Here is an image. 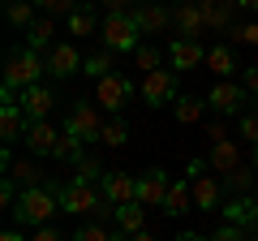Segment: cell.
I'll use <instances>...</instances> for the list:
<instances>
[{
	"instance_id": "obj_37",
	"label": "cell",
	"mask_w": 258,
	"mask_h": 241,
	"mask_svg": "<svg viewBox=\"0 0 258 241\" xmlns=\"http://www.w3.org/2000/svg\"><path fill=\"white\" fill-rule=\"evenodd\" d=\"M249 176H254V172H245V168H237L232 176H224V186H228V190H232V186H237V190H245V186H249Z\"/></svg>"
},
{
	"instance_id": "obj_35",
	"label": "cell",
	"mask_w": 258,
	"mask_h": 241,
	"mask_svg": "<svg viewBox=\"0 0 258 241\" xmlns=\"http://www.w3.org/2000/svg\"><path fill=\"white\" fill-rule=\"evenodd\" d=\"M43 13H47V18H74L78 5H74V0H43Z\"/></svg>"
},
{
	"instance_id": "obj_25",
	"label": "cell",
	"mask_w": 258,
	"mask_h": 241,
	"mask_svg": "<svg viewBox=\"0 0 258 241\" xmlns=\"http://www.w3.org/2000/svg\"><path fill=\"white\" fill-rule=\"evenodd\" d=\"M13 181H18V186L22 190H35V186H47V181H43V168H39L35 164V159H18V164H13Z\"/></svg>"
},
{
	"instance_id": "obj_30",
	"label": "cell",
	"mask_w": 258,
	"mask_h": 241,
	"mask_svg": "<svg viewBox=\"0 0 258 241\" xmlns=\"http://www.w3.org/2000/svg\"><path fill=\"white\" fill-rule=\"evenodd\" d=\"M74 241H129V237H125V232L103 228V224H82V228L74 232Z\"/></svg>"
},
{
	"instance_id": "obj_19",
	"label": "cell",
	"mask_w": 258,
	"mask_h": 241,
	"mask_svg": "<svg viewBox=\"0 0 258 241\" xmlns=\"http://www.w3.org/2000/svg\"><path fill=\"white\" fill-rule=\"evenodd\" d=\"M207 69H211L220 82H228L232 78V69H237V52H232L228 43H215V47H207Z\"/></svg>"
},
{
	"instance_id": "obj_21",
	"label": "cell",
	"mask_w": 258,
	"mask_h": 241,
	"mask_svg": "<svg viewBox=\"0 0 258 241\" xmlns=\"http://www.w3.org/2000/svg\"><path fill=\"white\" fill-rule=\"evenodd\" d=\"M189 207H194L189 176H185V181H172V190H168V198H164V215H185Z\"/></svg>"
},
{
	"instance_id": "obj_2",
	"label": "cell",
	"mask_w": 258,
	"mask_h": 241,
	"mask_svg": "<svg viewBox=\"0 0 258 241\" xmlns=\"http://www.w3.org/2000/svg\"><path fill=\"white\" fill-rule=\"evenodd\" d=\"M56 211H60V186H35V190H22L13 220L26 224V228H47V220Z\"/></svg>"
},
{
	"instance_id": "obj_11",
	"label": "cell",
	"mask_w": 258,
	"mask_h": 241,
	"mask_svg": "<svg viewBox=\"0 0 258 241\" xmlns=\"http://www.w3.org/2000/svg\"><path fill=\"white\" fill-rule=\"evenodd\" d=\"M207 103H211L215 112H224V116H245V86H237V82H215L211 95H207Z\"/></svg>"
},
{
	"instance_id": "obj_23",
	"label": "cell",
	"mask_w": 258,
	"mask_h": 241,
	"mask_svg": "<svg viewBox=\"0 0 258 241\" xmlns=\"http://www.w3.org/2000/svg\"><path fill=\"white\" fill-rule=\"evenodd\" d=\"M103 26V18L95 13V5H78V13L69 18V35H95Z\"/></svg>"
},
{
	"instance_id": "obj_9",
	"label": "cell",
	"mask_w": 258,
	"mask_h": 241,
	"mask_svg": "<svg viewBox=\"0 0 258 241\" xmlns=\"http://www.w3.org/2000/svg\"><path fill=\"white\" fill-rule=\"evenodd\" d=\"M168 61H172V74H189V69L207 65V47L198 43V39H181L176 35L172 43H168Z\"/></svg>"
},
{
	"instance_id": "obj_44",
	"label": "cell",
	"mask_w": 258,
	"mask_h": 241,
	"mask_svg": "<svg viewBox=\"0 0 258 241\" xmlns=\"http://www.w3.org/2000/svg\"><path fill=\"white\" fill-rule=\"evenodd\" d=\"M254 164H258V147H254Z\"/></svg>"
},
{
	"instance_id": "obj_43",
	"label": "cell",
	"mask_w": 258,
	"mask_h": 241,
	"mask_svg": "<svg viewBox=\"0 0 258 241\" xmlns=\"http://www.w3.org/2000/svg\"><path fill=\"white\" fill-rule=\"evenodd\" d=\"M129 241H155V237H151V232H138V237H129Z\"/></svg>"
},
{
	"instance_id": "obj_1",
	"label": "cell",
	"mask_w": 258,
	"mask_h": 241,
	"mask_svg": "<svg viewBox=\"0 0 258 241\" xmlns=\"http://www.w3.org/2000/svg\"><path fill=\"white\" fill-rule=\"evenodd\" d=\"M99 39H103L108 52H138V47H142V26H138V18H134V9H125V5H108V9H103Z\"/></svg>"
},
{
	"instance_id": "obj_24",
	"label": "cell",
	"mask_w": 258,
	"mask_h": 241,
	"mask_svg": "<svg viewBox=\"0 0 258 241\" xmlns=\"http://www.w3.org/2000/svg\"><path fill=\"white\" fill-rule=\"evenodd\" d=\"M176 26H181V39H198V30L207 26V22H203V5H185V9H176Z\"/></svg>"
},
{
	"instance_id": "obj_45",
	"label": "cell",
	"mask_w": 258,
	"mask_h": 241,
	"mask_svg": "<svg viewBox=\"0 0 258 241\" xmlns=\"http://www.w3.org/2000/svg\"><path fill=\"white\" fill-rule=\"evenodd\" d=\"M249 241H258V237H249Z\"/></svg>"
},
{
	"instance_id": "obj_41",
	"label": "cell",
	"mask_w": 258,
	"mask_h": 241,
	"mask_svg": "<svg viewBox=\"0 0 258 241\" xmlns=\"http://www.w3.org/2000/svg\"><path fill=\"white\" fill-rule=\"evenodd\" d=\"M176 241H211V237H198V232H181Z\"/></svg>"
},
{
	"instance_id": "obj_40",
	"label": "cell",
	"mask_w": 258,
	"mask_h": 241,
	"mask_svg": "<svg viewBox=\"0 0 258 241\" xmlns=\"http://www.w3.org/2000/svg\"><path fill=\"white\" fill-rule=\"evenodd\" d=\"M0 241H26V237H22L18 228H9V232H0Z\"/></svg>"
},
{
	"instance_id": "obj_33",
	"label": "cell",
	"mask_w": 258,
	"mask_h": 241,
	"mask_svg": "<svg viewBox=\"0 0 258 241\" xmlns=\"http://www.w3.org/2000/svg\"><path fill=\"white\" fill-rule=\"evenodd\" d=\"M125 138H129L125 120H103V134H99L103 147H125Z\"/></svg>"
},
{
	"instance_id": "obj_31",
	"label": "cell",
	"mask_w": 258,
	"mask_h": 241,
	"mask_svg": "<svg viewBox=\"0 0 258 241\" xmlns=\"http://www.w3.org/2000/svg\"><path fill=\"white\" fill-rule=\"evenodd\" d=\"M134 65L147 69V74H155V69L164 65V52H159V47H151V43H142L138 52H134Z\"/></svg>"
},
{
	"instance_id": "obj_5",
	"label": "cell",
	"mask_w": 258,
	"mask_h": 241,
	"mask_svg": "<svg viewBox=\"0 0 258 241\" xmlns=\"http://www.w3.org/2000/svg\"><path fill=\"white\" fill-rule=\"evenodd\" d=\"M99 207H108V198H103L99 186H86V181H78V176H69V181L60 186V211L86 215V211H99Z\"/></svg>"
},
{
	"instance_id": "obj_3",
	"label": "cell",
	"mask_w": 258,
	"mask_h": 241,
	"mask_svg": "<svg viewBox=\"0 0 258 241\" xmlns=\"http://www.w3.org/2000/svg\"><path fill=\"white\" fill-rule=\"evenodd\" d=\"M47 74V61L39 52H30V47H22V52L9 56V65H5V91L9 95H26L30 86H43L39 78Z\"/></svg>"
},
{
	"instance_id": "obj_10",
	"label": "cell",
	"mask_w": 258,
	"mask_h": 241,
	"mask_svg": "<svg viewBox=\"0 0 258 241\" xmlns=\"http://www.w3.org/2000/svg\"><path fill=\"white\" fill-rule=\"evenodd\" d=\"M99 190H103V198H108L112 211H116V207L138 203V176H129V172H108Z\"/></svg>"
},
{
	"instance_id": "obj_32",
	"label": "cell",
	"mask_w": 258,
	"mask_h": 241,
	"mask_svg": "<svg viewBox=\"0 0 258 241\" xmlns=\"http://www.w3.org/2000/svg\"><path fill=\"white\" fill-rule=\"evenodd\" d=\"M9 22H13V26H22V30H30V26H35V5H30V0H18V5H9Z\"/></svg>"
},
{
	"instance_id": "obj_6",
	"label": "cell",
	"mask_w": 258,
	"mask_h": 241,
	"mask_svg": "<svg viewBox=\"0 0 258 241\" xmlns=\"http://www.w3.org/2000/svg\"><path fill=\"white\" fill-rule=\"evenodd\" d=\"M129 95H134L129 74H108L103 82H95V103H99L103 112H120L129 103Z\"/></svg>"
},
{
	"instance_id": "obj_26",
	"label": "cell",
	"mask_w": 258,
	"mask_h": 241,
	"mask_svg": "<svg viewBox=\"0 0 258 241\" xmlns=\"http://www.w3.org/2000/svg\"><path fill=\"white\" fill-rule=\"evenodd\" d=\"M82 74L91 78V82H103L108 74H116V69H112V52H108V47H103V52H91V56H86V65H82Z\"/></svg>"
},
{
	"instance_id": "obj_36",
	"label": "cell",
	"mask_w": 258,
	"mask_h": 241,
	"mask_svg": "<svg viewBox=\"0 0 258 241\" xmlns=\"http://www.w3.org/2000/svg\"><path fill=\"white\" fill-rule=\"evenodd\" d=\"M211 241H249V237H245V232H241V228H232V224H224V228L215 232Z\"/></svg>"
},
{
	"instance_id": "obj_27",
	"label": "cell",
	"mask_w": 258,
	"mask_h": 241,
	"mask_svg": "<svg viewBox=\"0 0 258 241\" xmlns=\"http://www.w3.org/2000/svg\"><path fill=\"white\" fill-rule=\"evenodd\" d=\"M203 108H207V103H198L194 95H181V99L172 103V112H176L181 125H198V120H203Z\"/></svg>"
},
{
	"instance_id": "obj_15",
	"label": "cell",
	"mask_w": 258,
	"mask_h": 241,
	"mask_svg": "<svg viewBox=\"0 0 258 241\" xmlns=\"http://www.w3.org/2000/svg\"><path fill=\"white\" fill-rule=\"evenodd\" d=\"M189 190H194V207L198 211H220L224 203V181L220 176H189Z\"/></svg>"
},
{
	"instance_id": "obj_4",
	"label": "cell",
	"mask_w": 258,
	"mask_h": 241,
	"mask_svg": "<svg viewBox=\"0 0 258 241\" xmlns=\"http://www.w3.org/2000/svg\"><path fill=\"white\" fill-rule=\"evenodd\" d=\"M64 134L74 142H99V134H103V120H99V103H91V99H78L74 108L64 112Z\"/></svg>"
},
{
	"instance_id": "obj_20",
	"label": "cell",
	"mask_w": 258,
	"mask_h": 241,
	"mask_svg": "<svg viewBox=\"0 0 258 241\" xmlns=\"http://www.w3.org/2000/svg\"><path fill=\"white\" fill-rule=\"evenodd\" d=\"M249 207H254V198H245V194H237V198H228V203L220 207L224 211V224H232V228H254V215H249Z\"/></svg>"
},
{
	"instance_id": "obj_34",
	"label": "cell",
	"mask_w": 258,
	"mask_h": 241,
	"mask_svg": "<svg viewBox=\"0 0 258 241\" xmlns=\"http://www.w3.org/2000/svg\"><path fill=\"white\" fill-rule=\"evenodd\" d=\"M232 43H249V47H258V22H232Z\"/></svg>"
},
{
	"instance_id": "obj_12",
	"label": "cell",
	"mask_w": 258,
	"mask_h": 241,
	"mask_svg": "<svg viewBox=\"0 0 258 241\" xmlns=\"http://www.w3.org/2000/svg\"><path fill=\"white\" fill-rule=\"evenodd\" d=\"M168 190H172V181H168L164 168H147V172L138 176V203L142 207H159V211H164Z\"/></svg>"
},
{
	"instance_id": "obj_13",
	"label": "cell",
	"mask_w": 258,
	"mask_h": 241,
	"mask_svg": "<svg viewBox=\"0 0 258 241\" xmlns=\"http://www.w3.org/2000/svg\"><path fill=\"white\" fill-rule=\"evenodd\" d=\"M18 103H22L26 125H39V120H47V112L56 108V91L52 86H30L26 95H18Z\"/></svg>"
},
{
	"instance_id": "obj_29",
	"label": "cell",
	"mask_w": 258,
	"mask_h": 241,
	"mask_svg": "<svg viewBox=\"0 0 258 241\" xmlns=\"http://www.w3.org/2000/svg\"><path fill=\"white\" fill-rule=\"evenodd\" d=\"M47 43H52V18H39L35 26L26 30V47H30V52H43Z\"/></svg>"
},
{
	"instance_id": "obj_16",
	"label": "cell",
	"mask_w": 258,
	"mask_h": 241,
	"mask_svg": "<svg viewBox=\"0 0 258 241\" xmlns=\"http://www.w3.org/2000/svg\"><path fill=\"white\" fill-rule=\"evenodd\" d=\"M60 138H64V134L56 130V125L39 120V125H30V130H26V151H30V155H56Z\"/></svg>"
},
{
	"instance_id": "obj_14",
	"label": "cell",
	"mask_w": 258,
	"mask_h": 241,
	"mask_svg": "<svg viewBox=\"0 0 258 241\" xmlns=\"http://www.w3.org/2000/svg\"><path fill=\"white\" fill-rule=\"evenodd\" d=\"M82 65H86V61L78 56L74 43H52V47H47V74L60 78V82H64V78H74Z\"/></svg>"
},
{
	"instance_id": "obj_22",
	"label": "cell",
	"mask_w": 258,
	"mask_h": 241,
	"mask_svg": "<svg viewBox=\"0 0 258 241\" xmlns=\"http://www.w3.org/2000/svg\"><path fill=\"white\" fill-rule=\"evenodd\" d=\"M142 224H147V215H142V203L116 207V228L125 232V237H138V232H147V228H142Z\"/></svg>"
},
{
	"instance_id": "obj_8",
	"label": "cell",
	"mask_w": 258,
	"mask_h": 241,
	"mask_svg": "<svg viewBox=\"0 0 258 241\" xmlns=\"http://www.w3.org/2000/svg\"><path fill=\"white\" fill-rule=\"evenodd\" d=\"M142 99H147V108L176 103V74H172V69H155V74H147V78H142Z\"/></svg>"
},
{
	"instance_id": "obj_7",
	"label": "cell",
	"mask_w": 258,
	"mask_h": 241,
	"mask_svg": "<svg viewBox=\"0 0 258 241\" xmlns=\"http://www.w3.org/2000/svg\"><path fill=\"white\" fill-rule=\"evenodd\" d=\"M26 116H22V103H18V95H9V91H0V142L9 147V142H18V138H26Z\"/></svg>"
},
{
	"instance_id": "obj_28",
	"label": "cell",
	"mask_w": 258,
	"mask_h": 241,
	"mask_svg": "<svg viewBox=\"0 0 258 241\" xmlns=\"http://www.w3.org/2000/svg\"><path fill=\"white\" fill-rule=\"evenodd\" d=\"M232 18H237V5H203V22L215 30H224Z\"/></svg>"
},
{
	"instance_id": "obj_39",
	"label": "cell",
	"mask_w": 258,
	"mask_h": 241,
	"mask_svg": "<svg viewBox=\"0 0 258 241\" xmlns=\"http://www.w3.org/2000/svg\"><path fill=\"white\" fill-rule=\"evenodd\" d=\"M30 241H60V232H56V228H39Z\"/></svg>"
},
{
	"instance_id": "obj_42",
	"label": "cell",
	"mask_w": 258,
	"mask_h": 241,
	"mask_svg": "<svg viewBox=\"0 0 258 241\" xmlns=\"http://www.w3.org/2000/svg\"><path fill=\"white\" fill-rule=\"evenodd\" d=\"M249 215H254V228H258V194H254V207H249Z\"/></svg>"
},
{
	"instance_id": "obj_18",
	"label": "cell",
	"mask_w": 258,
	"mask_h": 241,
	"mask_svg": "<svg viewBox=\"0 0 258 241\" xmlns=\"http://www.w3.org/2000/svg\"><path fill=\"white\" fill-rule=\"evenodd\" d=\"M134 18H138L142 35H159V30H168L176 22V13L164 9V5H142V9H134Z\"/></svg>"
},
{
	"instance_id": "obj_17",
	"label": "cell",
	"mask_w": 258,
	"mask_h": 241,
	"mask_svg": "<svg viewBox=\"0 0 258 241\" xmlns=\"http://www.w3.org/2000/svg\"><path fill=\"white\" fill-rule=\"evenodd\" d=\"M211 168H215V172H224V176H232V172L241 168V147H237V138L211 142Z\"/></svg>"
},
{
	"instance_id": "obj_38",
	"label": "cell",
	"mask_w": 258,
	"mask_h": 241,
	"mask_svg": "<svg viewBox=\"0 0 258 241\" xmlns=\"http://www.w3.org/2000/svg\"><path fill=\"white\" fill-rule=\"evenodd\" d=\"M245 91H249V95H258V65H249V69H245Z\"/></svg>"
}]
</instances>
